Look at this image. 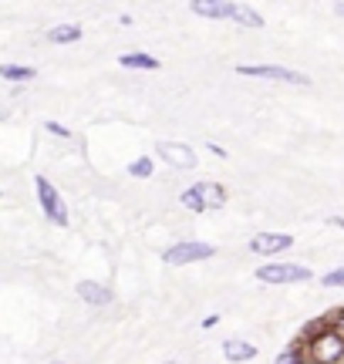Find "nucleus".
<instances>
[{
	"mask_svg": "<svg viewBox=\"0 0 344 364\" xmlns=\"http://www.w3.org/2000/svg\"><path fill=\"white\" fill-rule=\"evenodd\" d=\"M51 364H65V361H51Z\"/></svg>",
	"mask_w": 344,
	"mask_h": 364,
	"instance_id": "24",
	"label": "nucleus"
},
{
	"mask_svg": "<svg viewBox=\"0 0 344 364\" xmlns=\"http://www.w3.org/2000/svg\"><path fill=\"white\" fill-rule=\"evenodd\" d=\"M304 354L314 364H344V334H338L328 321H314L304 331Z\"/></svg>",
	"mask_w": 344,
	"mask_h": 364,
	"instance_id": "1",
	"label": "nucleus"
},
{
	"mask_svg": "<svg viewBox=\"0 0 344 364\" xmlns=\"http://www.w3.org/2000/svg\"><path fill=\"white\" fill-rule=\"evenodd\" d=\"M206 149H210V152H213V156H216V159H226V149H220V145H216V142H210V145H206Z\"/></svg>",
	"mask_w": 344,
	"mask_h": 364,
	"instance_id": "20",
	"label": "nucleus"
},
{
	"mask_svg": "<svg viewBox=\"0 0 344 364\" xmlns=\"http://www.w3.org/2000/svg\"><path fill=\"white\" fill-rule=\"evenodd\" d=\"M223 358L230 364L253 361V358H257V344H253V341H243V338H230V341H223Z\"/></svg>",
	"mask_w": 344,
	"mask_h": 364,
	"instance_id": "10",
	"label": "nucleus"
},
{
	"mask_svg": "<svg viewBox=\"0 0 344 364\" xmlns=\"http://www.w3.org/2000/svg\"><path fill=\"white\" fill-rule=\"evenodd\" d=\"M78 297L85 300V304H92V307H105V304H112V290H108L105 284H98V280H81Z\"/></svg>",
	"mask_w": 344,
	"mask_h": 364,
	"instance_id": "11",
	"label": "nucleus"
},
{
	"mask_svg": "<svg viewBox=\"0 0 344 364\" xmlns=\"http://www.w3.org/2000/svg\"><path fill=\"white\" fill-rule=\"evenodd\" d=\"M179 203H183L189 213L220 209V206H226V189L220 182H196V186H189V189L179 196Z\"/></svg>",
	"mask_w": 344,
	"mask_h": 364,
	"instance_id": "2",
	"label": "nucleus"
},
{
	"mask_svg": "<svg viewBox=\"0 0 344 364\" xmlns=\"http://www.w3.org/2000/svg\"><path fill=\"white\" fill-rule=\"evenodd\" d=\"M0 78L14 81V85H24V81L38 78V71H34L31 65H0Z\"/></svg>",
	"mask_w": 344,
	"mask_h": 364,
	"instance_id": "13",
	"label": "nucleus"
},
{
	"mask_svg": "<svg viewBox=\"0 0 344 364\" xmlns=\"http://www.w3.org/2000/svg\"><path fill=\"white\" fill-rule=\"evenodd\" d=\"M237 24H243V27H264V17H260V14L253 11V7H243V4H240Z\"/></svg>",
	"mask_w": 344,
	"mask_h": 364,
	"instance_id": "17",
	"label": "nucleus"
},
{
	"mask_svg": "<svg viewBox=\"0 0 344 364\" xmlns=\"http://www.w3.org/2000/svg\"><path fill=\"white\" fill-rule=\"evenodd\" d=\"M307 354H304V344H291V348H284V351L277 354V361L274 364H304Z\"/></svg>",
	"mask_w": 344,
	"mask_h": 364,
	"instance_id": "16",
	"label": "nucleus"
},
{
	"mask_svg": "<svg viewBox=\"0 0 344 364\" xmlns=\"http://www.w3.org/2000/svg\"><path fill=\"white\" fill-rule=\"evenodd\" d=\"M257 280L260 284H274V287L304 284V280H311V270L301 267V263H264V267H257Z\"/></svg>",
	"mask_w": 344,
	"mask_h": 364,
	"instance_id": "4",
	"label": "nucleus"
},
{
	"mask_svg": "<svg viewBox=\"0 0 344 364\" xmlns=\"http://www.w3.org/2000/svg\"><path fill=\"white\" fill-rule=\"evenodd\" d=\"M294 247V236L291 233H257L250 240V250L257 257H277L284 250Z\"/></svg>",
	"mask_w": 344,
	"mask_h": 364,
	"instance_id": "7",
	"label": "nucleus"
},
{
	"mask_svg": "<svg viewBox=\"0 0 344 364\" xmlns=\"http://www.w3.org/2000/svg\"><path fill=\"white\" fill-rule=\"evenodd\" d=\"M156 152H159L162 162L172 166V169H193V166H196V152L183 142H159Z\"/></svg>",
	"mask_w": 344,
	"mask_h": 364,
	"instance_id": "9",
	"label": "nucleus"
},
{
	"mask_svg": "<svg viewBox=\"0 0 344 364\" xmlns=\"http://www.w3.org/2000/svg\"><path fill=\"white\" fill-rule=\"evenodd\" d=\"M243 78H267V81H284V85H301L307 88L311 78L301 75V71H291V68H280V65H240L237 68Z\"/></svg>",
	"mask_w": 344,
	"mask_h": 364,
	"instance_id": "5",
	"label": "nucleus"
},
{
	"mask_svg": "<svg viewBox=\"0 0 344 364\" xmlns=\"http://www.w3.org/2000/svg\"><path fill=\"white\" fill-rule=\"evenodd\" d=\"M48 38H51V44H75L81 38V24H54L48 31Z\"/></svg>",
	"mask_w": 344,
	"mask_h": 364,
	"instance_id": "14",
	"label": "nucleus"
},
{
	"mask_svg": "<svg viewBox=\"0 0 344 364\" xmlns=\"http://www.w3.org/2000/svg\"><path fill=\"white\" fill-rule=\"evenodd\" d=\"M189 11L199 14V17H210V21H237L240 4H230V0H193Z\"/></svg>",
	"mask_w": 344,
	"mask_h": 364,
	"instance_id": "8",
	"label": "nucleus"
},
{
	"mask_svg": "<svg viewBox=\"0 0 344 364\" xmlns=\"http://www.w3.org/2000/svg\"><path fill=\"white\" fill-rule=\"evenodd\" d=\"M152 172H156L152 156H139L135 162H129V176H132V179H152Z\"/></svg>",
	"mask_w": 344,
	"mask_h": 364,
	"instance_id": "15",
	"label": "nucleus"
},
{
	"mask_svg": "<svg viewBox=\"0 0 344 364\" xmlns=\"http://www.w3.org/2000/svg\"><path fill=\"white\" fill-rule=\"evenodd\" d=\"M304 364H314V361H304Z\"/></svg>",
	"mask_w": 344,
	"mask_h": 364,
	"instance_id": "26",
	"label": "nucleus"
},
{
	"mask_svg": "<svg viewBox=\"0 0 344 364\" xmlns=\"http://www.w3.org/2000/svg\"><path fill=\"white\" fill-rule=\"evenodd\" d=\"M216 324H220V314H210V317L203 321V327H216Z\"/></svg>",
	"mask_w": 344,
	"mask_h": 364,
	"instance_id": "21",
	"label": "nucleus"
},
{
	"mask_svg": "<svg viewBox=\"0 0 344 364\" xmlns=\"http://www.w3.org/2000/svg\"><path fill=\"white\" fill-rule=\"evenodd\" d=\"M216 247L213 243H203V240H183V243H172L169 250H162V260L169 267H186V263H199L210 260Z\"/></svg>",
	"mask_w": 344,
	"mask_h": 364,
	"instance_id": "3",
	"label": "nucleus"
},
{
	"mask_svg": "<svg viewBox=\"0 0 344 364\" xmlns=\"http://www.w3.org/2000/svg\"><path fill=\"white\" fill-rule=\"evenodd\" d=\"M38 199H41V209H44V216L51 223H58V226H68V206L65 199H61V193L51 186V179H44V176H38Z\"/></svg>",
	"mask_w": 344,
	"mask_h": 364,
	"instance_id": "6",
	"label": "nucleus"
},
{
	"mask_svg": "<svg viewBox=\"0 0 344 364\" xmlns=\"http://www.w3.org/2000/svg\"><path fill=\"white\" fill-rule=\"evenodd\" d=\"M122 68H135V71H156L159 68V61L152 58V54H142V51H129L119 58Z\"/></svg>",
	"mask_w": 344,
	"mask_h": 364,
	"instance_id": "12",
	"label": "nucleus"
},
{
	"mask_svg": "<svg viewBox=\"0 0 344 364\" xmlns=\"http://www.w3.org/2000/svg\"><path fill=\"white\" fill-rule=\"evenodd\" d=\"M166 364H176V361H166Z\"/></svg>",
	"mask_w": 344,
	"mask_h": 364,
	"instance_id": "25",
	"label": "nucleus"
},
{
	"mask_svg": "<svg viewBox=\"0 0 344 364\" xmlns=\"http://www.w3.org/2000/svg\"><path fill=\"white\" fill-rule=\"evenodd\" d=\"M324 287H344V267H338V270L324 273Z\"/></svg>",
	"mask_w": 344,
	"mask_h": 364,
	"instance_id": "18",
	"label": "nucleus"
},
{
	"mask_svg": "<svg viewBox=\"0 0 344 364\" xmlns=\"http://www.w3.org/2000/svg\"><path fill=\"white\" fill-rule=\"evenodd\" d=\"M331 226H341L344 230V216H331Z\"/></svg>",
	"mask_w": 344,
	"mask_h": 364,
	"instance_id": "22",
	"label": "nucleus"
},
{
	"mask_svg": "<svg viewBox=\"0 0 344 364\" xmlns=\"http://www.w3.org/2000/svg\"><path fill=\"white\" fill-rule=\"evenodd\" d=\"M338 11H341V14H344V4H338Z\"/></svg>",
	"mask_w": 344,
	"mask_h": 364,
	"instance_id": "23",
	"label": "nucleus"
},
{
	"mask_svg": "<svg viewBox=\"0 0 344 364\" xmlns=\"http://www.w3.org/2000/svg\"><path fill=\"white\" fill-rule=\"evenodd\" d=\"M44 129L51 132V135H58V139H71V129H65L61 122H44Z\"/></svg>",
	"mask_w": 344,
	"mask_h": 364,
	"instance_id": "19",
	"label": "nucleus"
}]
</instances>
